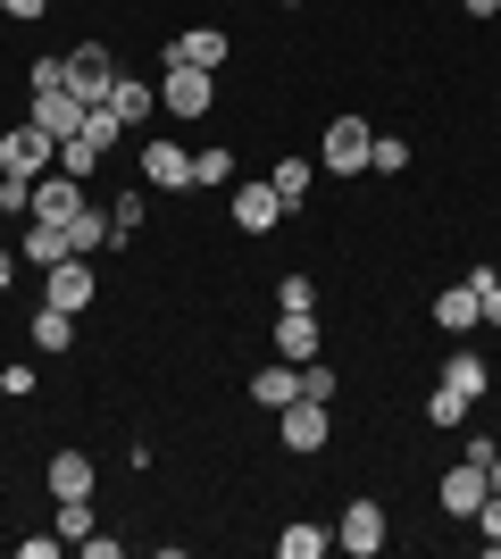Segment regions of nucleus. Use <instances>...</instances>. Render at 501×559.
<instances>
[{"instance_id":"28","label":"nucleus","mask_w":501,"mask_h":559,"mask_svg":"<svg viewBox=\"0 0 501 559\" xmlns=\"http://www.w3.org/2000/svg\"><path fill=\"white\" fill-rule=\"evenodd\" d=\"M468 284H477V318L501 326V276H493V267H468Z\"/></svg>"},{"instance_id":"26","label":"nucleus","mask_w":501,"mask_h":559,"mask_svg":"<svg viewBox=\"0 0 501 559\" xmlns=\"http://www.w3.org/2000/svg\"><path fill=\"white\" fill-rule=\"evenodd\" d=\"M192 185H235V151H192Z\"/></svg>"},{"instance_id":"25","label":"nucleus","mask_w":501,"mask_h":559,"mask_svg":"<svg viewBox=\"0 0 501 559\" xmlns=\"http://www.w3.org/2000/svg\"><path fill=\"white\" fill-rule=\"evenodd\" d=\"M100 159H109V151H100V142H84V134H68V142H59V159H50V167H59V176H75V185H84V176H93V167Z\"/></svg>"},{"instance_id":"42","label":"nucleus","mask_w":501,"mask_h":559,"mask_svg":"<svg viewBox=\"0 0 501 559\" xmlns=\"http://www.w3.org/2000/svg\"><path fill=\"white\" fill-rule=\"evenodd\" d=\"M285 9H301V0H285Z\"/></svg>"},{"instance_id":"39","label":"nucleus","mask_w":501,"mask_h":559,"mask_svg":"<svg viewBox=\"0 0 501 559\" xmlns=\"http://www.w3.org/2000/svg\"><path fill=\"white\" fill-rule=\"evenodd\" d=\"M17 267H25L17 251H0V293H9V284H17Z\"/></svg>"},{"instance_id":"4","label":"nucleus","mask_w":501,"mask_h":559,"mask_svg":"<svg viewBox=\"0 0 501 559\" xmlns=\"http://www.w3.org/2000/svg\"><path fill=\"white\" fill-rule=\"evenodd\" d=\"M93 293H100V267H93V259H59V267H43V301L68 309V318H84Z\"/></svg>"},{"instance_id":"10","label":"nucleus","mask_w":501,"mask_h":559,"mask_svg":"<svg viewBox=\"0 0 501 559\" xmlns=\"http://www.w3.org/2000/svg\"><path fill=\"white\" fill-rule=\"evenodd\" d=\"M100 109L118 117V126H151V117H159V84H143V75H109V100H100Z\"/></svg>"},{"instance_id":"21","label":"nucleus","mask_w":501,"mask_h":559,"mask_svg":"<svg viewBox=\"0 0 501 559\" xmlns=\"http://www.w3.org/2000/svg\"><path fill=\"white\" fill-rule=\"evenodd\" d=\"M109 234H118V226H109V210H93V201H84V210L68 217V251L93 259V251H109Z\"/></svg>"},{"instance_id":"11","label":"nucleus","mask_w":501,"mask_h":559,"mask_svg":"<svg viewBox=\"0 0 501 559\" xmlns=\"http://www.w3.org/2000/svg\"><path fill=\"white\" fill-rule=\"evenodd\" d=\"M276 359H293V368H310L318 359V309H276Z\"/></svg>"},{"instance_id":"16","label":"nucleus","mask_w":501,"mask_h":559,"mask_svg":"<svg viewBox=\"0 0 501 559\" xmlns=\"http://www.w3.org/2000/svg\"><path fill=\"white\" fill-rule=\"evenodd\" d=\"M226 210H235L242 234H267L276 217H285V201H276V185H235V201H226Z\"/></svg>"},{"instance_id":"2","label":"nucleus","mask_w":501,"mask_h":559,"mask_svg":"<svg viewBox=\"0 0 501 559\" xmlns=\"http://www.w3.org/2000/svg\"><path fill=\"white\" fill-rule=\"evenodd\" d=\"M276 443H285L293 460H318V451L334 443V409H326V401H310V393L285 401V409H276Z\"/></svg>"},{"instance_id":"41","label":"nucleus","mask_w":501,"mask_h":559,"mask_svg":"<svg viewBox=\"0 0 501 559\" xmlns=\"http://www.w3.org/2000/svg\"><path fill=\"white\" fill-rule=\"evenodd\" d=\"M485 476H493V492H501V451H493V467H485Z\"/></svg>"},{"instance_id":"12","label":"nucleus","mask_w":501,"mask_h":559,"mask_svg":"<svg viewBox=\"0 0 501 559\" xmlns=\"http://www.w3.org/2000/svg\"><path fill=\"white\" fill-rule=\"evenodd\" d=\"M75 210H84V185H75V176H59V167H50V176H34V210H25V217H43V226H68Z\"/></svg>"},{"instance_id":"35","label":"nucleus","mask_w":501,"mask_h":559,"mask_svg":"<svg viewBox=\"0 0 501 559\" xmlns=\"http://www.w3.org/2000/svg\"><path fill=\"white\" fill-rule=\"evenodd\" d=\"M301 393H310V401H334V368H326V359H310V368H301Z\"/></svg>"},{"instance_id":"23","label":"nucleus","mask_w":501,"mask_h":559,"mask_svg":"<svg viewBox=\"0 0 501 559\" xmlns=\"http://www.w3.org/2000/svg\"><path fill=\"white\" fill-rule=\"evenodd\" d=\"M276 551H285V559H326V551H334V526H310V518H293L285 535H276Z\"/></svg>"},{"instance_id":"6","label":"nucleus","mask_w":501,"mask_h":559,"mask_svg":"<svg viewBox=\"0 0 501 559\" xmlns=\"http://www.w3.org/2000/svg\"><path fill=\"white\" fill-rule=\"evenodd\" d=\"M334 551H351V559H377V551H384V501H368V492H359L351 510L334 518Z\"/></svg>"},{"instance_id":"33","label":"nucleus","mask_w":501,"mask_h":559,"mask_svg":"<svg viewBox=\"0 0 501 559\" xmlns=\"http://www.w3.org/2000/svg\"><path fill=\"white\" fill-rule=\"evenodd\" d=\"M468 526H477V535H485V551H501V492H485V510L468 518Z\"/></svg>"},{"instance_id":"22","label":"nucleus","mask_w":501,"mask_h":559,"mask_svg":"<svg viewBox=\"0 0 501 559\" xmlns=\"http://www.w3.org/2000/svg\"><path fill=\"white\" fill-rule=\"evenodd\" d=\"M25 334H34V350H43V359H59V350H75V318H68V309H34V326H25Z\"/></svg>"},{"instance_id":"14","label":"nucleus","mask_w":501,"mask_h":559,"mask_svg":"<svg viewBox=\"0 0 501 559\" xmlns=\"http://www.w3.org/2000/svg\"><path fill=\"white\" fill-rule=\"evenodd\" d=\"M226 50H235V43H226V25H192V34H176V43H167V59H184V68H226ZM167 59H159V68H167Z\"/></svg>"},{"instance_id":"20","label":"nucleus","mask_w":501,"mask_h":559,"mask_svg":"<svg viewBox=\"0 0 501 559\" xmlns=\"http://www.w3.org/2000/svg\"><path fill=\"white\" fill-rule=\"evenodd\" d=\"M17 259H25V267H59V259H75L68 251V226H43V217H34L25 242H17Z\"/></svg>"},{"instance_id":"34","label":"nucleus","mask_w":501,"mask_h":559,"mask_svg":"<svg viewBox=\"0 0 501 559\" xmlns=\"http://www.w3.org/2000/svg\"><path fill=\"white\" fill-rule=\"evenodd\" d=\"M143 210H151L143 192H118V210H109V226H118V234H134V226H143Z\"/></svg>"},{"instance_id":"1","label":"nucleus","mask_w":501,"mask_h":559,"mask_svg":"<svg viewBox=\"0 0 501 559\" xmlns=\"http://www.w3.org/2000/svg\"><path fill=\"white\" fill-rule=\"evenodd\" d=\"M159 109L176 117V126L210 117V109H217V75H210V68H184V59H167V68H159Z\"/></svg>"},{"instance_id":"3","label":"nucleus","mask_w":501,"mask_h":559,"mask_svg":"<svg viewBox=\"0 0 501 559\" xmlns=\"http://www.w3.org/2000/svg\"><path fill=\"white\" fill-rule=\"evenodd\" d=\"M368 151H377V126H368V117H334L326 134H318V167H326V176H368Z\"/></svg>"},{"instance_id":"9","label":"nucleus","mask_w":501,"mask_h":559,"mask_svg":"<svg viewBox=\"0 0 501 559\" xmlns=\"http://www.w3.org/2000/svg\"><path fill=\"white\" fill-rule=\"evenodd\" d=\"M25 126H43L50 142H68V134H84V100H75L68 84H50V93H34V109H25Z\"/></svg>"},{"instance_id":"7","label":"nucleus","mask_w":501,"mask_h":559,"mask_svg":"<svg viewBox=\"0 0 501 559\" xmlns=\"http://www.w3.org/2000/svg\"><path fill=\"white\" fill-rule=\"evenodd\" d=\"M109 75H118L109 43H75V50H68V93L84 100V109H100V100H109Z\"/></svg>"},{"instance_id":"37","label":"nucleus","mask_w":501,"mask_h":559,"mask_svg":"<svg viewBox=\"0 0 501 559\" xmlns=\"http://www.w3.org/2000/svg\"><path fill=\"white\" fill-rule=\"evenodd\" d=\"M17 559H59V526L50 535H17Z\"/></svg>"},{"instance_id":"27","label":"nucleus","mask_w":501,"mask_h":559,"mask_svg":"<svg viewBox=\"0 0 501 559\" xmlns=\"http://www.w3.org/2000/svg\"><path fill=\"white\" fill-rule=\"evenodd\" d=\"M468 409H477L468 393H452V384H434V401H427V426H460Z\"/></svg>"},{"instance_id":"30","label":"nucleus","mask_w":501,"mask_h":559,"mask_svg":"<svg viewBox=\"0 0 501 559\" xmlns=\"http://www.w3.org/2000/svg\"><path fill=\"white\" fill-rule=\"evenodd\" d=\"M368 167H377V176H402V167H409V142H402V134H377V151H368Z\"/></svg>"},{"instance_id":"13","label":"nucleus","mask_w":501,"mask_h":559,"mask_svg":"<svg viewBox=\"0 0 501 559\" xmlns=\"http://www.w3.org/2000/svg\"><path fill=\"white\" fill-rule=\"evenodd\" d=\"M485 492H493V476H485L477 460H460L452 476H443V492H434V501H443V518H477V510H485Z\"/></svg>"},{"instance_id":"36","label":"nucleus","mask_w":501,"mask_h":559,"mask_svg":"<svg viewBox=\"0 0 501 559\" xmlns=\"http://www.w3.org/2000/svg\"><path fill=\"white\" fill-rule=\"evenodd\" d=\"M84 142H100V151H109V142H118V117H109V109H84Z\"/></svg>"},{"instance_id":"8","label":"nucleus","mask_w":501,"mask_h":559,"mask_svg":"<svg viewBox=\"0 0 501 559\" xmlns=\"http://www.w3.org/2000/svg\"><path fill=\"white\" fill-rule=\"evenodd\" d=\"M50 159H59V142L43 126H9L0 134V176H50Z\"/></svg>"},{"instance_id":"17","label":"nucleus","mask_w":501,"mask_h":559,"mask_svg":"<svg viewBox=\"0 0 501 559\" xmlns=\"http://www.w3.org/2000/svg\"><path fill=\"white\" fill-rule=\"evenodd\" d=\"M434 326H443V334H477L485 326V318H477V284H468V276L434 293Z\"/></svg>"},{"instance_id":"5","label":"nucleus","mask_w":501,"mask_h":559,"mask_svg":"<svg viewBox=\"0 0 501 559\" xmlns=\"http://www.w3.org/2000/svg\"><path fill=\"white\" fill-rule=\"evenodd\" d=\"M143 192H192V151L176 134L143 142Z\"/></svg>"},{"instance_id":"19","label":"nucleus","mask_w":501,"mask_h":559,"mask_svg":"<svg viewBox=\"0 0 501 559\" xmlns=\"http://www.w3.org/2000/svg\"><path fill=\"white\" fill-rule=\"evenodd\" d=\"M50 492L59 501H93V460L84 451H50Z\"/></svg>"},{"instance_id":"31","label":"nucleus","mask_w":501,"mask_h":559,"mask_svg":"<svg viewBox=\"0 0 501 559\" xmlns=\"http://www.w3.org/2000/svg\"><path fill=\"white\" fill-rule=\"evenodd\" d=\"M34 210V176H0V217H25Z\"/></svg>"},{"instance_id":"18","label":"nucleus","mask_w":501,"mask_h":559,"mask_svg":"<svg viewBox=\"0 0 501 559\" xmlns=\"http://www.w3.org/2000/svg\"><path fill=\"white\" fill-rule=\"evenodd\" d=\"M251 401H260V409H285V401H301V368H293V359H267V368L251 376Z\"/></svg>"},{"instance_id":"32","label":"nucleus","mask_w":501,"mask_h":559,"mask_svg":"<svg viewBox=\"0 0 501 559\" xmlns=\"http://www.w3.org/2000/svg\"><path fill=\"white\" fill-rule=\"evenodd\" d=\"M276 309H318V284L301 276V267H293V276L276 284Z\"/></svg>"},{"instance_id":"29","label":"nucleus","mask_w":501,"mask_h":559,"mask_svg":"<svg viewBox=\"0 0 501 559\" xmlns=\"http://www.w3.org/2000/svg\"><path fill=\"white\" fill-rule=\"evenodd\" d=\"M50 526H59V543H84V535H93V501H59Z\"/></svg>"},{"instance_id":"38","label":"nucleus","mask_w":501,"mask_h":559,"mask_svg":"<svg viewBox=\"0 0 501 559\" xmlns=\"http://www.w3.org/2000/svg\"><path fill=\"white\" fill-rule=\"evenodd\" d=\"M0 9H9V17H25V25H34V17H50V0H0Z\"/></svg>"},{"instance_id":"15","label":"nucleus","mask_w":501,"mask_h":559,"mask_svg":"<svg viewBox=\"0 0 501 559\" xmlns=\"http://www.w3.org/2000/svg\"><path fill=\"white\" fill-rule=\"evenodd\" d=\"M443 384H452V393H468V401H485V393H493L485 350H477V343H452V359H443Z\"/></svg>"},{"instance_id":"40","label":"nucleus","mask_w":501,"mask_h":559,"mask_svg":"<svg viewBox=\"0 0 501 559\" xmlns=\"http://www.w3.org/2000/svg\"><path fill=\"white\" fill-rule=\"evenodd\" d=\"M460 9H468V17H493V9H501V0H460Z\"/></svg>"},{"instance_id":"24","label":"nucleus","mask_w":501,"mask_h":559,"mask_svg":"<svg viewBox=\"0 0 501 559\" xmlns=\"http://www.w3.org/2000/svg\"><path fill=\"white\" fill-rule=\"evenodd\" d=\"M267 185H276V201H310V185H318V159H276V176H267Z\"/></svg>"}]
</instances>
